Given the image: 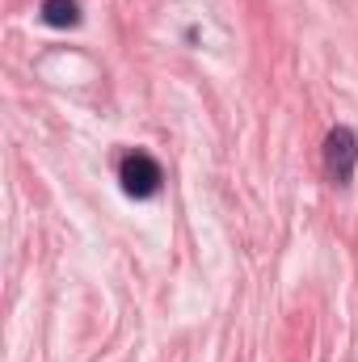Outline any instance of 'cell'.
<instances>
[{
  "instance_id": "1",
  "label": "cell",
  "mask_w": 358,
  "mask_h": 362,
  "mask_svg": "<svg viewBox=\"0 0 358 362\" xmlns=\"http://www.w3.org/2000/svg\"><path fill=\"white\" fill-rule=\"evenodd\" d=\"M354 165H358V144H354V131L350 127H333L329 139H325V169L337 185L354 177Z\"/></svg>"
},
{
  "instance_id": "2",
  "label": "cell",
  "mask_w": 358,
  "mask_h": 362,
  "mask_svg": "<svg viewBox=\"0 0 358 362\" xmlns=\"http://www.w3.org/2000/svg\"><path fill=\"white\" fill-rule=\"evenodd\" d=\"M118 181L131 198H152L161 189V165L148 156V152H131L118 169Z\"/></svg>"
},
{
  "instance_id": "3",
  "label": "cell",
  "mask_w": 358,
  "mask_h": 362,
  "mask_svg": "<svg viewBox=\"0 0 358 362\" xmlns=\"http://www.w3.org/2000/svg\"><path fill=\"white\" fill-rule=\"evenodd\" d=\"M42 21L55 30H72L81 21V8H76V0H42Z\"/></svg>"
}]
</instances>
